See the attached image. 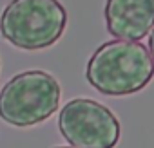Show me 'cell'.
Returning <instances> with one entry per match:
<instances>
[{
	"mask_svg": "<svg viewBox=\"0 0 154 148\" xmlns=\"http://www.w3.org/2000/svg\"><path fill=\"white\" fill-rule=\"evenodd\" d=\"M85 78L91 87L105 96H129L150 83L154 60L140 42H105L89 58Z\"/></svg>",
	"mask_w": 154,
	"mask_h": 148,
	"instance_id": "cell-1",
	"label": "cell"
},
{
	"mask_svg": "<svg viewBox=\"0 0 154 148\" xmlns=\"http://www.w3.org/2000/svg\"><path fill=\"white\" fill-rule=\"evenodd\" d=\"M67 27V11L60 0H11L0 15V34L24 51L54 45Z\"/></svg>",
	"mask_w": 154,
	"mask_h": 148,
	"instance_id": "cell-2",
	"label": "cell"
},
{
	"mask_svg": "<svg viewBox=\"0 0 154 148\" xmlns=\"http://www.w3.org/2000/svg\"><path fill=\"white\" fill-rule=\"evenodd\" d=\"M62 89L45 70H24L0 90V117L13 126H33L49 119L60 107Z\"/></svg>",
	"mask_w": 154,
	"mask_h": 148,
	"instance_id": "cell-3",
	"label": "cell"
},
{
	"mask_svg": "<svg viewBox=\"0 0 154 148\" xmlns=\"http://www.w3.org/2000/svg\"><path fill=\"white\" fill-rule=\"evenodd\" d=\"M58 128L74 148H114L122 135L118 117L89 98L71 99L60 110Z\"/></svg>",
	"mask_w": 154,
	"mask_h": 148,
	"instance_id": "cell-4",
	"label": "cell"
},
{
	"mask_svg": "<svg viewBox=\"0 0 154 148\" xmlns=\"http://www.w3.org/2000/svg\"><path fill=\"white\" fill-rule=\"evenodd\" d=\"M103 16L116 40L140 42L154 29V0H107Z\"/></svg>",
	"mask_w": 154,
	"mask_h": 148,
	"instance_id": "cell-5",
	"label": "cell"
},
{
	"mask_svg": "<svg viewBox=\"0 0 154 148\" xmlns=\"http://www.w3.org/2000/svg\"><path fill=\"white\" fill-rule=\"evenodd\" d=\"M149 51H150L152 60H154V29H152V31H150V34H149Z\"/></svg>",
	"mask_w": 154,
	"mask_h": 148,
	"instance_id": "cell-6",
	"label": "cell"
},
{
	"mask_svg": "<svg viewBox=\"0 0 154 148\" xmlns=\"http://www.w3.org/2000/svg\"><path fill=\"white\" fill-rule=\"evenodd\" d=\"M54 148H74V146H54Z\"/></svg>",
	"mask_w": 154,
	"mask_h": 148,
	"instance_id": "cell-7",
	"label": "cell"
}]
</instances>
